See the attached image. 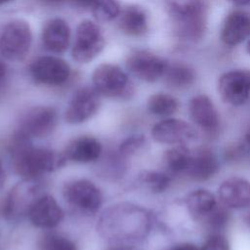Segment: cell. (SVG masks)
I'll list each match as a JSON object with an SVG mask.
<instances>
[{
  "instance_id": "cell-1",
  "label": "cell",
  "mask_w": 250,
  "mask_h": 250,
  "mask_svg": "<svg viewBox=\"0 0 250 250\" xmlns=\"http://www.w3.org/2000/svg\"><path fill=\"white\" fill-rule=\"evenodd\" d=\"M30 137L19 131L10 144L13 166L16 173L26 180H33L43 173L53 172L65 164L63 153L31 146Z\"/></svg>"
},
{
  "instance_id": "cell-2",
  "label": "cell",
  "mask_w": 250,
  "mask_h": 250,
  "mask_svg": "<svg viewBox=\"0 0 250 250\" xmlns=\"http://www.w3.org/2000/svg\"><path fill=\"white\" fill-rule=\"evenodd\" d=\"M148 226L149 218L145 210L130 204H119L104 214L100 230L112 240H134L144 237Z\"/></svg>"
},
{
  "instance_id": "cell-3",
  "label": "cell",
  "mask_w": 250,
  "mask_h": 250,
  "mask_svg": "<svg viewBox=\"0 0 250 250\" xmlns=\"http://www.w3.org/2000/svg\"><path fill=\"white\" fill-rule=\"evenodd\" d=\"M166 6L179 37L195 42L204 36L207 13L201 0H167Z\"/></svg>"
},
{
  "instance_id": "cell-4",
  "label": "cell",
  "mask_w": 250,
  "mask_h": 250,
  "mask_svg": "<svg viewBox=\"0 0 250 250\" xmlns=\"http://www.w3.org/2000/svg\"><path fill=\"white\" fill-rule=\"evenodd\" d=\"M32 43L29 24L22 20L8 22L0 37L1 55L12 62L22 61L28 54Z\"/></svg>"
},
{
  "instance_id": "cell-5",
  "label": "cell",
  "mask_w": 250,
  "mask_h": 250,
  "mask_svg": "<svg viewBox=\"0 0 250 250\" xmlns=\"http://www.w3.org/2000/svg\"><path fill=\"white\" fill-rule=\"evenodd\" d=\"M93 83L99 94L109 98L129 99L134 94V87L128 76L115 64L103 63L96 67Z\"/></svg>"
},
{
  "instance_id": "cell-6",
  "label": "cell",
  "mask_w": 250,
  "mask_h": 250,
  "mask_svg": "<svg viewBox=\"0 0 250 250\" xmlns=\"http://www.w3.org/2000/svg\"><path fill=\"white\" fill-rule=\"evenodd\" d=\"M104 39L100 27L91 21L79 23L72 47V57L80 63L93 61L104 49Z\"/></svg>"
},
{
  "instance_id": "cell-7",
  "label": "cell",
  "mask_w": 250,
  "mask_h": 250,
  "mask_svg": "<svg viewBox=\"0 0 250 250\" xmlns=\"http://www.w3.org/2000/svg\"><path fill=\"white\" fill-rule=\"evenodd\" d=\"M66 202L84 214H95L102 205V193L90 181L76 180L67 183L63 188Z\"/></svg>"
},
{
  "instance_id": "cell-8",
  "label": "cell",
  "mask_w": 250,
  "mask_h": 250,
  "mask_svg": "<svg viewBox=\"0 0 250 250\" xmlns=\"http://www.w3.org/2000/svg\"><path fill=\"white\" fill-rule=\"evenodd\" d=\"M218 92L222 100L230 105L243 104L250 96V70H230L221 75Z\"/></svg>"
},
{
  "instance_id": "cell-9",
  "label": "cell",
  "mask_w": 250,
  "mask_h": 250,
  "mask_svg": "<svg viewBox=\"0 0 250 250\" xmlns=\"http://www.w3.org/2000/svg\"><path fill=\"white\" fill-rule=\"evenodd\" d=\"M197 131L182 119L167 118L154 124L151 137L160 144L187 145L197 139Z\"/></svg>"
},
{
  "instance_id": "cell-10",
  "label": "cell",
  "mask_w": 250,
  "mask_h": 250,
  "mask_svg": "<svg viewBox=\"0 0 250 250\" xmlns=\"http://www.w3.org/2000/svg\"><path fill=\"white\" fill-rule=\"evenodd\" d=\"M30 74L34 81L49 86L63 84L70 75L66 62L56 57H40L30 65Z\"/></svg>"
},
{
  "instance_id": "cell-11",
  "label": "cell",
  "mask_w": 250,
  "mask_h": 250,
  "mask_svg": "<svg viewBox=\"0 0 250 250\" xmlns=\"http://www.w3.org/2000/svg\"><path fill=\"white\" fill-rule=\"evenodd\" d=\"M127 69L137 78L154 82L163 76L168 64L162 58L148 51H136L126 61Z\"/></svg>"
},
{
  "instance_id": "cell-12",
  "label": "cell",
  "mask_w": 250,
  "mask_h": 250,
  "mask_svg": "<svg viewBox=\"0 0 250 250\" xmlns=\"http://www.w3.org/2000/svg\"><path fill=\"white\" fill-rule=\"evenodd\" d=\"M57 112L51 106H35L28 109L20 120V131L28 137L44 138L57 125Z\"/></svg>"
},
{
  "instance_id": "cell-13",
  "label": "cell",
  "mask_w": 250,
  "mask_h": 250,
  "mask_svg": "<svg viewBox=\"0 0 250 250\" xmlns=\"http://www.w3.org/2000/svg\"><path fill=\"white\" fill-rule=\"evenodd\" d=\"M100 107V94L95 88L83 87L77 90L65 111V121L79 124L91 118Z\"/></svg>"
},
{
  "instance_id": "cell-14",
  "label": "cell",
  "mask_w": 250,
  "mask_h": 250,
  "mask_svg": "<svg viewBox=\"0 0 250 250\" xmlns=\"http://www.w3.org/2000/svg\"><path fill=\"white\" fill-rule=\"evenodd\" d=\"M191 120L208 134H215L220 129V115L213 102L205 95L193 97L188 104Z\"/></svg>"
},
{
  "instance_id": "cell-15",
  "label": "cell",
  "mask_w": 250,
  "mask_h": 250,
  "mask_svg": "<svg viewBox=\"0 0 250 250\" xmlns=\"http://www.w3.org/2000/svg\"><path fill=\"white\" fill-rule=\"evenodd\" d=\"M31 224L41 229L57 227L63 217V212L56 199L51 195L39 196L28 210Z\"/></svg>"
},
{
  "instance_id": "cell-16",
  "label": "cell",
  "mask_w": 250,
  "mask_h": 250,
  "mask_svg": "<svg viewBox=\"0 0 250 250\" xmlns=\"http://www.w3.org/2000/svg\"><path fill=\"white\" fill-rule=\"evenodd\" d=\"M33 180H26L24 183H19L10 192L3 206V214L7 218L18 217L20 214L28 213L33 202L39 197L37 194V185Z\"/></svg>"
},
{
  "instance_id": "cell-17",
  "label": "cell",
  "mask_w": 250,
  "mask_h": 250,
  "mask_svg": "<svg viewBox=\"0 0 250 250\" xmlns=\"http://www.w3.org/2000/svg\"><path fill=\"white\" fill-rule=\"evenodd\" d=\"M218 193L225 207L239 210L250 206V182L244 178L231 177L225 180Z\"/></svg>"
},
{
  "instance_id": "cell-18",
  "label": "cell",
  "mask_w": 250,
  "mask_h": 250,
  "mask_svg": "<svg viewBox=\"0 0 250 250\" xmlns=\"http://www.w3.org/2000/svg\"><path fill=\"white\" fill-rule=\"evenodd\" d=\"M250 35V14L244 11H233L226 18L221 39L229 46H235Z\"/></svg>"
},
{
  "instance_id": "cell-19",
  "label": "cell",
  "mask_w": 250,
  "mask_h": 250,
  "mask_svg": "<svg viewBox=\"0 0 250 250\" xmlns=\"http://www.w3.org/2000/svg\"><path fill=\"white\" fill-rule=\"evenodd\" d=\"M219 169L220 164L216 154L211 149L202 148L192 153L186 174L192 181L205 182L213 178Z\"/></svg>"
},
{
  "instance_id": "cell-20",
  "label": "cell",
  "mask_w": 250,
  "mask_h": 250,
  "mask_svg": "<svg viewBox=\"0 0 250 250\" xmlns=\"http://www.w3.org/2000/svg\"><path fill=\"white\" fill-rule=\"evenodd\" d=\"M70 39L68 24L62 19H52L46 22L42 31V42L44 47L53 53H63Z\"/></svg>"
},
{
  "instance_id": "cell-21",
  "label": "cell",
  "mask_w": 250,
  "mask_h": 250,
  "mask_svg": "<svg viewBox=\"0 0 250 250\" xmlns=\"http://www.w3.org/2000/svg\"><path fill=\"white\" fill-rule=\"evenodd\" d=\"M102 153L100 142L93 137H79L72 140L66 146L63 154L66 159L79 162L89 163L96 161Z\"/></svg>"
},
{
  "instance_id": "cell-22",
  "label": "cell",
  "mask_w": 250,
  "mask_h": 250,
  "mask_svg": "<svg viewBox=\"0 0 250 250\" xmlns=\"http://www.w3.org/2000/svg\"><path fill=\"white\" fill-rule=\"evenodd\" d=\"M186 204L190 216L194 220L202 222L218 207L215 195L204 188L189 192L187 196Z\"/></svg>"
},
{
  "instance_id": "cell-23",
  "label": "cell",
  "mask_w": 250,
  "mask_h": 250,
  "mask_svg": "<svg viewBox=\"0 0 250 250\" xmlns=\"http://www.w3.org/2000/svg\"><path fill=\"white\" fill-rule=\"evenodd\" d=\"M119 27L129 36L139 37L147 31V18L143 8L132 5L126 7L120 15Z\"/></svg>"
},
{
  "instance_id": "cell-24",
  "label": "cell",
  "mask_w": 250,
  "mask_h": 250,
  "mask_svg": "<svg viewBox=\"0 0 250 250\" xmlns=\"http://www.w3.org/2000/svg\"><path fill=\"white\" fill-rule=\"evenodd\" d=\"M192 153L185 145H176L165 151L163 159L169 171L175 174L187 172Z\"/></svg>"
},
{
  "instance_id": "cell-25",
  "label": "cell",
  "mask_w": 250,
  "mask_h": 250,
  "mask_svg": "<svg viewBox=\"0 0 250 250\" xmlns=\"http://www.w3.org/2000/svg\"><path fill=\"white\" fill-rule=\"evenodd\" d=\"M165 83L174 89H184L190 86L194 79V71L183 63H175L167 66L164 74Z\"/></svg>"
},
{
  "instance_id": "cell-26",
  "label": "cell",
  "mask_w": 250,
  "mask_h": 250,
  "mask_svg": "<svg viewBox=\"0 0 250 250\" xmlns=\"http://www.w3.org/2000/svg\"><path fill=\"white\" fill-rule=\"evenodd\" d=\"M146 105L150 113L158 116H169L178 109L177 100L165 93H156L150 96Z\"/></svg>"
},
{
  "instance_id": "cell-27",
  "label": "cell",
  "mask_w": 250,
  "mask_h": 250,
  "mask_svg": "<svg viewBox=\"0 0 250 250\" xmlns=\"http://www.w3.org/2000/svg\"><path fill=\"white\" fill-rule=\"evenodd\" d=\"M139 181L152 192H163L170 186L168 175L157 171H143L139 175Z\"/></svg>"
},
{
  "instance_id": "cell-28",
  "label": "cell",
  "mask_w": 250,
  "mask_h": 250,
  "mask_svg": "<svg viewBox=\"0 0 250 250\" xmlns=\"http://www.w3.org/2000/svg\"><path fill=\"white\" fill-rule=\"evenodd\" d=\"M93 15L99 21H110L120 13L117 0H96L92 6Z\"/></svg>"
},
{
  "instance_id": "cell-29",
  "label": "cell",
  "mask_w": 250,
  "mask_h": 250,
  "mask_svg": "<svg viewBox=\"0 0 250 250\" xmlns=\"http://www.w3.org/2000/svg\"><path fill=\"white\" fill-rule=\"evenodd\" d=\"M39 250H77L75 244L65 236L47 233L39 241Z\"/></svg>"
},
{
  "instance_id": "cell-30",
  "label": "cell",
  "mask_w": 250,
  "mask_h": 250,
  "mask_svg": "<svg viewBox=\"0 0 250 250\" xmlns=\"http://www.w3.org/2000/svg\"><path fill=\"white\" fill-rule=\"evenodd\" d=\"M210 229L218 231L224 229L229 222V215L227 210L221 207H217L204 221Z\"/></svg>"
},
{
  "instance_id": "cell-31",
  "label": "cell",
  "mask_w": 250,
  "mask_h": 250,
  "mask_svg": "<svg viewBox=\"0 0 250 250\" xmlns=\"http://www.w3.org/2000/svg\"><path fill=\"white\" fill-rule=\"evenodd\" d=\"M199 250H230L229 240L222 233H212Z\"/></svg>"
},
{
  "instance_id": "cell-32",
  "label": "cell",
  "mask_w": 250,
  "mask_h": 250,
  "mask_svg": "<svg viewBox=\"0 0 250 250\" xmlns=\"http://www.w3.org/2000/svg\"><path fill=\"white\" fill-rule=\"evenodd\" d=\"M145 143V138L142 135L131 136L127 138L119 147V152L121 155L127 156L135 153Z\"/></svg>"
},
{
  "instance_id": "cell-33",
  "label": "cell",
  "mask_w": 250,
  "mask_h": 250,
  "mask_svg": "<svg viewBox=\"0 0 250 250\" xmlns=\"http://www.w3.org/2000/svg\"><path fill=\"white\" fill-rule=\"evenodd\" d=\"M71 5L77 8H92L96 0H67Z\"/></svg>"
},
{
  "instance_id": "cell-34",
  "label": "cell",
  "mask_w": 250,
  "mask_h": 250,
  "mask_svg": "<svg viewBox=\"0 0 250 250\" xmlns=\"http://www.w3.org/2000/svg\"><path fill=\"white\" fill-rule=\"evenodd\" d=\"M168 250H199V249L196 247V245L192 243H182V244L175 245L174 247Z\"/></svg>"
},
{
  "instance_id": "cell-35",
  "label": "cell",
  "mask_w": 250,
  "mask_h": 250,
  "mask_svg": "<svg viewBox=\"0 0 250 250\" xmlns=\"http://www.w3.org/2000/svg\"><path fill=\"white\" fill-rule=\"evenodd\" d=\"M6 72H7V68L6 65L4 64V62L0 60V83L3 81V79L6 76Z\"/></svg>"
},
{
  "instance_id": "cell-36",
  "label": "cell",
  "mask_w": 250,
  "mask_h": 250,
  "mask_svg": "<svg viewBox=\"0 0 250 250\" xmlns=\"http://www.w3.org/2000/svg\"><path fill=\"white\" fill-rule=\"evenodd\" d=\"M232 4L235 5H246V4H250V0H228Z\"/></svg>"
},
{
  "instance_id": "cell-37",
  "label": "cell",
  "mask_w": 250,
  "mask_h": 250,
  "mask_svg": "<svg viewBox=\"0 0 250 250\" xmlns=\"http://www.w3.org/2000/svg\"><path fill=\"white\" fill-rule=\"evenodd\" d=\"M4 179H5V174H4V170H3L2 162H1V160H0V188L3 186Z\"/></svg>"
},
{
  "instance_id": "cell-38",
  "label": "cell",
  "mask_w": 250,
  "mask_h": 250,
  "mask_svg": "<svg viewBox=\"0 0 250 250\" xmlns=\"http://www.w3.org/2000/svg\"><path fill=\"white\" fill-rule=\"evenodd\" d=\"M245 143L248 147H250V128L248 129L246 135H245Z\"/></svg>"
},
{
  "instance_id": "cell-39",
  "label": "cell",
  "mask_w": 250,
  "mask_h": 250,
  "mask_svg": "<svg viewBox=\"0 0 250 250\" xmlns=\"http://www.w3.org/2000/svg\"><path fill=\"white\" fill-rule=\"evenodd\" d=\"M245 222H246V224H247V226L250 228V211H249V213L247 214V216H246V219H245Z\"/></svg>"
},
{
  "instance_id": "cell-40",
  "label": "cell",
  "mask_w": 250,
  "mask_h": 250,
  "mask_svg": "<svg viewBox=\"0 0 250 250\" xmlns=\"http://www.w3.org/2000/svg\"><path fill=\"white\" fill-rule=\"evenodd\" d=\"M247 52H248V54L250 55V40H249L248 43H247Z\"/></svg>"
},
{
  "instance_id": "cell-41",
  "label": "cell",
  "mask_w": 250,
  "mask_h": 250,
  "mask_svg": "<svg viewBox=\"0 0 250 250\" xmlns=\"http://www.w3.org/2000/svg\"><path fill=\"white\" fill-rule=\"evenodd\" d=\"M10 1H12V0H0V4H4V3H8V2H10Z\"/></svg>"
}]
</instances>
